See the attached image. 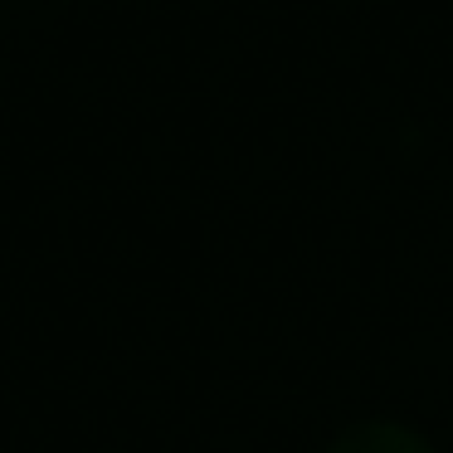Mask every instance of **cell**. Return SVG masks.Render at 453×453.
Instances as JSON below:
<instances>
[{
  "mask_svg": "<svg viewBox=\"0 0 453 453\" xmlns=\"http://www.w3.org/2000/svg\"><path fill=\"white\" fill-rule=\"evenodd\" d=\"M326 453H434L424 434H414L410 424L395 419H356L351 429H342Z\"/></svg>",
  "mask_w": 453,
  "mask_h": 453,
  "instance_id": "cell-1",
  "label": "cell"
}]
</instances>
